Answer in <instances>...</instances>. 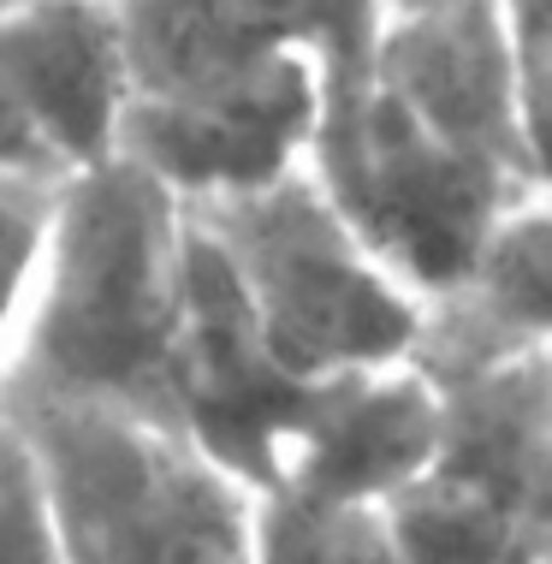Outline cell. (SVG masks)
<instances>
[{
    "instance_id": "obj_3",
    "label": "cell",
    "mask_w": 552,
    "mask_h": 564,
    "mask_svg": "<svg viewBox=\"0 0 552 564\" xmlns=\"http://www.w3.org/2000/svg\"><path fill=\"white\" fill-rule=\"evenodd\" d=\"M72 564H262V494L166 416L0 392Z\"/></svg>"
},
{
    "instance_id": "obj_14",
    "label": "cell",
    "mask_w": 552,
    "mask_h": 564,
    "mask_svg": "<svg viewBox=\"0 0 552 564\" xmlns=\"http://www.w3.org/2000/svg\"><path fill=\"white\" fill-rule=\"evenodd\" d=\"M517 54V96H523V131L534 185L552 191V0H505Z\"/></svg>"
},
{
    "instance_id": "obj_10",
    "label": "cell",
    "mask_w": 552,
    "mask_h": 564,
    "mask_svg": "<svg viewBox=\"0 0 552 564\" xmlns=\"http://www.w3.org/2000/svg\"><path fill=\"white\" fill-rule=\"evenodd\" d=\"M487 333L552 350V191L534 185L494 220L469 273L446 292Z\"/></svg>"
},
{
    "instance_id": "obj_1",
    "label": "cell",
    "mask_w": 552,
    "mask_h": 564,
    "mask_svg": "<svg viewBox=\"0 0 552 564\" xmlns=\"http://www.w3.org/2000/svg\"><path fill=\"white\" fill-rule=\"evenodd\" d=\"M303 166L410 292L446 297L534 191L505 0H380L368 36L321 66Z\"/></svg>"
},
{
    "instance_id": "obj_11",
    "label": "cell",
    "mask_w": 552,
    "mask_h": 564,
    "mask_svg": "<svg viewBox=\"0 0 552 564\" xmlns=\"http://www.w3.org/2000/svg\"><path fill=\"white\" fill-rule=\"evenodd\" d=\"M262 564H398L380 511H333L310 499H262Z\"/></svg>"
},
{
    "instance_id": "obj_5",
    "label": "cell",
    "mask_w": 552,
    "mask_h": 564,
    "mask_svg": "<svg viewBox=\"0 0 552 564\" xmlns=\"http://www.w3.org/2000/svg\"><path fill=\"white\" fill-rule=\"evenodd\" d=\"M303 392H310V380H297L268 350L232 273L191 220L178 333L173 362H166V422L250 494H268Z\"/></svg>"
},
{
    "instance_id": "obj_16",
    "label": "cell",
    "mask_w": 552,
    "mask_h": 564,
    "mask_svg": "<svg viewBox=\"0 0 552 564\" xmlns=\"http://www.w3.org/2000/svg\"><path fill=\"white\" fill-rule=\"evenodd\" d=\"M0 7H19V0H0Z\"/></svg>"
},
{
    "instance_id": "obj_13",
    "label": "cell",
    "mask_w": 552,
    "mask_h": 564,
    "mask_svg": "<svg viewBox=\"0 0 552 564\" xmlns=\"http://www.w3.org/2000/svg\"><path fill=\"white\" fill-rule=\"evenodd\" d=\"M0 564H72L19 429L0 416Z\"/></svg>"
},
{
    "instance_id": "obj_4",
    "label": "cell",
    "mask_w": 552,
    "mask_h": 564,
    "mask_svg": "<svg viewBox=\"0 0 552 564\" xmlns=\"http://www.w3.org/2000/svg\"><path fill=\"white\" fill-rule=\"evenodd\" d=\"M191 220L232 273L268 350L297 380L404 362L416 350L427 303L368 250L310 166L196 203Z\"/></svg>"
},
{
    "instance_id": "obj_12",
    "label": "cell",
    "mask_w": 552,
    "mask_h": 564,
    "mask_svg": "<svg viewBox=\"0 0 552 564\" xmlns=\"http://www.w3.org/2000/svg\"><path fill=\"white\" fill-rule=\"evenodd\" d=\"M54 191L48 178H19L0 173V357H7L19 315L30 303V280H36V256L48 238V215H54Z\"/></svg>"
},
{
    "instance_id": "obj_9",
    "label": "cell",
    "mask_w": 552,
    "mask_h": 564,
    "mask_svg": "<svg viewBox=\"0 0 552 564\" xmlns=\"http://www.w3.org/2000/svg\"><path fill=\"white\" fill-rule=\"evenodd\" d=\"M434 446L440 404L416 362L345 369L310 380L268 494L333 511H380L434 464Z\"/></svg>"
},
{
    "instance_id": "obj_6",
    "label": "cell",
    "mask_w": 552,
    "mask_h": 564,
    "mask_svg": "<svg viewBox=\"0 0 552 564\" xmlns=\"http://www.w3.org/2000/svg\"><path fill=\"white\" fill-rule=\"evenodd\" d=\"M126 59L107 0L0 7V173L66 185L119 155Z\"/></svg>"
},
{
    "instance_id": "obj_15",
    "label": "cell",
    "mask_w": 552,
    "mask_h": 564,
    "mask_svg": "<svg viewBox=\"0 0 552 564\" xmlns=\"http://www.w3.org/2000/svg\"><path fill=\"white\" fill-rule=\"evenodd\" d=\"M541 529H546V553H552V464H546V506H541Z\"/></svg>"
},
{
    "instance_id": "obj_7",
    "label": "cell",
    "mask_w": 552,
    "mask_h": 564,
    "mask_svg": "<svg viewBox=\"0 0 552 564\" xmlns=\"http://www.w3.org/2000/svg\"><path fill=\"white\" fill-rule=\"evenodd\" d=\"M321 113L315 59H273L226 84L173 89V96H126L119 155L161 178L184 208L273 185L310 161Z\"/></svg>"
},
{
    "instance_id": "obj_8",
    "label": "cell",
    "mask_w": 552,
    "mask_h": 564,
    "mask_svg": "<svg viewBox=\"0 0 552 564\" xmlns=\"http://www.w3.org/2000/svg\"><path fill=\"white\" fill-rule=\"evenodd\" d=\"M126 96L226 84L273 59L333 66L368 36L380 0H107Z\"/></svg>"
},
{
    "instance_id": "obj_2",
    "label": "cell",
    "mask_w": 552,
    "mask_h": 564,
    "mask_svg": "<svg viewBox=\"0 0 552 564\" xmlns=\"http://www.w3.org/2000/svg\"><path fill=\"white\" fill-rule=\"evenodd\" d=\"M191 208L137 161L107 155L54 191L0 392L166 416Z\"/></svg>"
}]
</instances>
